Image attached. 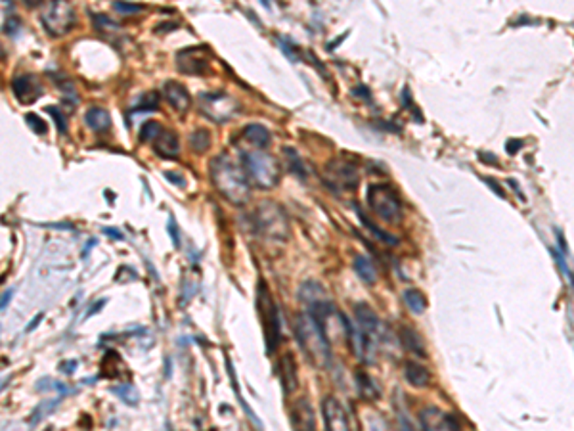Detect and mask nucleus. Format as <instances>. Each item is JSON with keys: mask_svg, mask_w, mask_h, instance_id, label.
Returning <instances> with one entry per match:
<instances>
[{"mask_svg": "<svg viewBox=\"0 0 574 431\" xmlns=\"http://www.w3.org/2000/svg\"><path fill=\"white\" fill-rule=\"evenodd\" d=\"M153 150L155 154L159 157H165V159H176L178 154H180V140H178V134L170 129H161V132L157 134V139L153 140Z\"/></svg>", "mask_w": 574, "mask_h": 431, "instance_id": "16", "label": "nucleus"}, {"mask_svg": "<svg viewBox=\"0 0 574 431\" xmlns=\"http://www.w3.org/2000/svg\"><path fill=\"white\" fill-rule=\"evenodd\" d=\"M291 422L295 431H316V422H314V412L310 405L305 399L297 400L291 408Z\"/></svg>", "mask_w": 574, "mask_h": 431, "instance_id": "17", "label": "nucleus"}, {"mask_svg": "<svg viewBox=\"0 0 574 431\" xmlns=\"http://www.w3.org/2000/svg\"><path fill=\"white\" fill-rule=\"evenodd\" d=\"M519 148H520V142H515V144L509 142V144H507V152H517Z\"/></svg>", "mask_w": 574, "mask_h": 431, "instance_id": "42", "label": "nucleus"}, {"mask_svg": "<svg viewBox=\"0 0 574 431\" xmlns=\"http://www.w3.org/2000/svg\"><path fill=\"white\" fill-rule=\"evenodd\" d=\"M102 232H104L106 236H109V238L122 240V234H121V230H119V228H109V226H107V228H102Z\"/></svg>", "mask_w": 574, "mask_h": 431, "instance_id": "37", "label": "nucleus"}, {"mask_svg": "<svg viewBox=\"0 0 574 431\" xmlns=\"http://www.w3.org/2000/svg\"><path fill=\"white\" fill-rule=\"evenodd\" d=\"M402 299H404L406 307L410 308L413 315H423L425 308H427V299L420 290H406L402 293Z\"/></svg>", "mask_w": 574, "mask_h": 431, "instance_id": "23", "label": "nucleus"}, {"mask_svg": "<svg viewBox=\"0 0 574 431\" xmlns=\"http://www.w3.org/2000/svg\"><path fill=\"white\" fill-rule=\"evenodd\" d=\"M283 154H287V162H289V169L297 175V177L305 178V165L301 162V157L297 155V152L293 148H283Z\"/></svg>", "mask_w": 574, "mask_h": 431, "instance_id": "28", "label": "nucleus"}, {"mask_svg": "<svg viewBox=\"0 0 574 431\" xmlns=\"http://www.w3.org/2000/svg\"><path fill=\"white\" fill-rule=\"evenodd\" d=\"M321 414L326 431H351V422L344 407L335 397H326L321 402Z\"/></svg>", "mask_w": 574, "mask_h": 431, "instance_id": "11", "label": "nucleus"}, {"mask_svg": "<svg viewBox=\"0 0 574 431\" xmlns=\"http://www.w3.org/2000/svg\"><path fill=\"white\" fill-rule=\"evenodd\" d=\"M257 308H259L262 328H264L266 351L274 353L278 345H280V339H282V322H280L278 307H276L274 299L270 295V290H268L264 282H260L259 290H257Z\"/></svg>", "mask_w": 574, "mask_h": 431, "instance_id": "4", "label": "nucleus"}, {"mask_svg": "<svg viewBox=\"0 0 574 431\" xmlns=\"http://www.w3.org/2000/svg\"><path fill=\"white\" fill-rule=\"evenodd\" d=\"M484 180H486V182H488V185H492V188H494V190H496V192L500 194V196H502V198H504V190H502V188H500V185H496V180H492V178H484Z\"/></svg>", "mask_w": 574, "mask_h": 431, "instance_id": "41", "label": "nucleus"}, {"mask_svg": "<svg viewBox=\"0 0 574 431\" xmlns=\"http://www.w3.org/2000/svg\"><path fill=\"white\" fill-rule=\"evenodd\" d=\"M157 104H159V96L155 93H148L140 98L134 111H155V109H157Z\"/></svg>", "mask_w": 574, "mask_h": 431, "instance_id": "30", "label": "nucleus"}, {"mask_svg": "<svg viewBox=\"0 0 574 431\" xmlns=\"http://www.w3.org/2000/svg\"><path fill=\"white\" fill-rule=\"evenodd\" d=\"M358 215H360V221H362V223L366 224L367 228L372 230V234H374V236H377V238L383 240V242H387V244H398V240L394 238L392 234H387V232L381 230L379 226H375V224L372 223V221H369V219H367V217L364 215V213H362L360 209H358Z\"/></svg>", "mask_w": 574, "mask_h": 431, "instance_id": "27", "label": "nucleus"}, {"mask_svg": "<svg viewBox=\"0 0 574 431\" xmlns=\"http://www.w3.org/2000/svg\"><path fill=\"white\" fill-rule=\"evenodd\" d=\"M404 377L408 384L412 385V387H417V389H421V387H427V385L431 384V372H429L423 364H420V362H413V361L406 362Z\"/></svg>", "mask_w": 574, "mask_h": 431, "instance_id": "19", "label": "nucleus"}, {"mask_svg": "<svg viewBox=\"0 0 574 431\" xmlns=\"http://www.w3.org/2000/svg\"><path fill=\"white\" fill-rule=\"evenodd\" d=\"M354 270H356L360 280L366 282V284H374L375 280H377V270H375L374 262L369 261L367 257H364V255H358L354 259Z\"/></svg>", "mask_w": 574, "mask_h": 431, "instance_id": "22", "label": "nucleus"}, {"mask_svg": "<svg viewBox=\"0 0 574 431\" xmlns=\"http://www.w3.org/2000/svg\"><path fill=\"white\" fill-rule=\"evenodd\" d=\"M326 173L329 177L331 188H341V190H354L360 182V175L356 165L344 159H333L328 163Z\"/></svg>", "mask_w": 574, "mask_h": 431, "instance_id": "9", "label": "nucleus"}, {"mask_svg": "<svg viewBox=\"0 0 574 431\" xmlns=\"http://www.w3.org/2000/svg\"><path fill=\"white\" fill-rule=\"evenodd\" d=\"M12 295H14V290H6V292H4V295H2V303H0L2 311H6L8 303H10V299H12Z\"/></svg>", "mask_w": 574, "mask_h": 431, "instance_id": "39", "label": "nucleus"}, {"mask_svg": "<svg viewBox=\"0 0 574 431\" xmlns=\"http://www.w3.org/2000/svg\"><path fill=\"white\" fill-rule=\"evenodd\" d=\"M12 93L19 104L29 106L42 96V86L38 83V79L33 75H17L12 81Z\"/></svg>", "mask_w": 574, "mask_h": 431, "instance_id": "13", "label": "nucleus"}, {"mask_svg": "<svg viewBox=\"0 0 574 431\" xmlns=\"http://www.w3.org/2000/svg\"><path fill=\"white\" fill-rule=\"evenodd\" d=\"M241 134H244V139L247 140L249 144H253L255 148H259V150L270 146V142H272V134H270V131H268L264 125L260 123L245 125Z\"/></svg>", "mask_w": 574, "mask_h": 431, "instance_id": "20", "label": "nucleus"}, {"mask_svg": "<svg viewBox=\"0 0 574 431\" xmlns=\"http://www.w3.org/2000/svg\"><path fill=\"white\" fill-rule=\"evenodd\" d=\"M113 8L117 12H127V14H136V12H142V6L140 4H125V2H115Z\"/></svg>", "mask_w": 574, "mask_h": 431, "instance_id": "33", "label": "nucleus"}, {"mask_svg": "<svg viewBox=\"0 0 574 431\" xmlns=\"http://www.w3.org/2000/svg\"><path fill=\"white\" fill-rule=\"evenodd\" d=\"M84 123L94 132H106L111 127L109 111L104 108H90L84 113Z\"/></svg>", "mask_w": 574, "mask_h": 431, "instance_id": "21", "label": "nucleus"}, {"mask_svg": "<svg viewBox=\"0 0 574 431\" xmlns=\"http://www.w3.org/2000/svg\"><path fill=\"white\" fill-rule=\"evenodd\" d=\"M40 22L50 35H65L75 25V8L67 2H48L42 6Z\"/></svg>", "mask_w": 574, "mask_h": 431, "instance_id": "7", "label": "nucleus"}, {"mask_svg": "<svg viewBox=\"0 0 574 431\" xmlns=\"http://www.w3.org/2000/svg\"><path fill=\"white\" fill-rule=\"evenodd\" d=\"M46 111L50 113V116L56 119V123H58V129H60V132H65V117L61 116L60 109L58 108H46Z\"/></svg>", "mask_w": 574, "mask_h": 431, "instance_id": "34", "label": "nucleus"}, {"mask_svg": "<svg viewBox=\"0 0 574 431\" xmlns=\"http://www.w3.org/2000/svg\"><path fill=\"white\" fill-rule=\"evenodd\" d=\"M161 127L159 123H155V121H145L144 125H142V129H140V140L142 142H153V140L157 139V134L161 132Z\"/></svg>", "mask_w": 574, "mask_h": 431, "instance_id": "29", "label": "nucleus"}, {"mask_svg": "<svg viewBox=\"0 0 574 431\" xmlns=\"http://www.w3.org/2000/svg\"><path fill=\"white\" fill-rule=\"evenodd\" d=\"M40 318H42V315L35 316V320H33V322H31V326H29V328H27V331H31V330H33V328H35V326H37V322H40Z\"/></svg>", "mask_w": 574, "mask_h": 431, "instance_id": "43", "label": "nucleus"}, {"mask_svg": "<svg viewBox=\"0 0 574 431\" xmlns=\"http://www.w3.org/2000/svg\"><path fill=\"white\" fill-rule=\"evenodd\" d=\"M168 230H170V238H173V244L175 247H180V238H178V228L175 226V219L170 217L168 219Z\"/></svg>", "mask_w": 574, "mask_h": 431, "instance_id": "36", "label": "nucleus"}, {"mask_svg": "<svg viewBox=\"0 0 574 431\" xmlns=\"http://www.w3.org/2000/svg\"><path fill=\"white\" fill-rule=\"evenodd\" d=\"M420 422L423 431H461V425L454 416L435 407L423 408L420 412Z\"/></svg>", "mask_w": 574, "mask_h": 431, "instance_id": "12", "label": "nucleus"}, {"mask_svg": "<svg viewBox=\"0 0 574 431\" xmlns=\"http://www.w3.org/2000/svg\"><path fill=\"white\" fill-rule=\"evenodd\" d=\"M75 366H77V362H75V361L63 362V364H60L61 372H65V374H73V372H75Z\"/></svg>", "mask_w": 574, "mask_h": 431, "instance_id": "38", "label": "nucleus"}, {"mask_svg": "<svg viewBox=\"0 0 574 431\" xmlns=\"http://www.w3.org/2000/svg\"><path fill=\"white\" fill-rule=\"evenodd\" d=\"M255 223L259 232L270 240H283L289 238V223L287 217L283 213V209L274 203V201H262L257 211H255Z\"/></svg>", "mask_w": 574, "mask_h": 431, "instance_id": "6", "label": "nucleus"}, {"mask_svg": "<svg viewBox=\"0 0 574 431\" xmlns=\"http://www.w3.org/2000/svg\"><path fill=\"white\" fill-rule=\"evenodd\" d=\"M295 338L306 354V359L318 368H328L331 364V345L326 334L310 313L295 316Z\"/></svg>", "mask_w": 574, "mask_h": 431, "instance_id": "2", "label": "nucleus"}, {"mask_svg": "<svg viewBox=\"0 0 574 431\" xmlns=\"http://www.w3.org/2000/svg\"><path fill=\"white\" fill-rule=\"evenodd\" d=\"M367 205L375 215L387 221V223H398L402 217V201L397 190L390 185H372L367 188Z\"/></svg>", "mask_w": 574, "mask_h": 431, "instance_id": "5", "label": "nucleus"}, {"mask_svg": "<svg viewBox=\"0 0 574 431\" xmlns=\"http://www.w3.org/2000/svg\"><path fill=\"white\" fill-rule=\"evenodd\" d=\"M165 177L168 178V180H173V182H178V185L180 186H184L186 185V180H184V177H180V175H170V173H165Z\"/></svg>", "mask_w": 574, "mask_h": 431, "instance_id": "40", "label": "nucleus"}, {"mask_svg": "<svg viewBox=\"0 0 574 431\" xmlns=\"http://www.w3.org/2000/svg\"><path fill=\"white\" fill-rule=\"evenodd\" d=\"M241 167L249 182L260 190H270L280 182L282 177V165L274 155L266 154L262 150H251L241 154Z\"/></svg>", "mask_w": 574, "mask_h": 431, "instance_id": "3", "label": "nucleus"}, {"mask_svg": "<svg viewBox=\"0 0 574 431\" xmlns=\"http://www.w3.org/2000/svg\"><path fill=\"white\" fill-rule=\"evenodd\" d=\"M190 146H191V150H193V152H198V154L207 152L209 146H211V132L207 131V129H198L196 132H191Z\"/></svg>", "mask_w": 574, "mask_h": 431, "instance_id": "26", "label": "nucleus"}, {"mask_svg": "<svg viewBox=\"0 0 574 431\" xmlns=\"http://www.w3.org/2000/svg\"><path fill=\"white\" fill-rule=\"evenodd\" d=\"M356 379H358V389H360V393H362V397H364V399L372 400V399H377V397L381 395L377 384H375L374 379L367 376V374L358 372V374H356Z\"/></svg>", "mask_w": 574, "mask_h": 431, "instance_id": "24", "label": "nucleus"}, {"mask_svg": "<svg viewBox=\"0 0 574 431\" xmlns=\"http://www.w3.org/2000/svg\"><path fill=\"white\" fill-rule=\"evenodd\" d=\"M163 96L165 100L170 104V108L175 111H180V113H186L191 106V96L188 93V88L176 81H167L163 85Z\"/></svg>", "mask_w": 574, "mask_h": 431, "instance_id": "15", "label": "nucleus"}, {"mask_svg": "<svg viewBox=\"0 0 574 431\" xmlns=\"http://www.w3.org/2000/svg\"><path fill=\"white\" fill-rule=\"evenodd\" d=\"M354 316H356V326H358L360 330L366 331L367 336L379 345L383 338V324L381 320L377 318V315H375L374 311L362 303V305H356V307H354Z\"/></svg>", "mask_w": 574, "mask_h": 431, "instance_id": "14", "label": "nucleus"}, {"mask_svg": "<svg viewBox=\"0 0 574 431\" xmlns=\"http://www.w3.org/2000/svg\"><path fill=\"white\" fill-rule=\"evenodd\" d=\"M398 423H400V431H417L404 412H398Z\"/></svg>", "mask_w": 574, "mask_h": 431, "instance_id": "35", "label": "nucleus"}, {"mask_svg": "<svg viewBox=\"0 0 574 431\" xmlns=\"http://www.w3.org/2000/svg\"><path fill=\"white\" fill-rule=\"evenodd\" d=\"M209 47H188L176 54V68L188 75H201L209 68Z\"/></svg>", "mask_w": 574, "mask_h": 431, "instance_id": "10", "label": "nucleus"}, {"mask_svg": "<svg viewBox=\"0 0 574 431\" xmlns=\"http://www.w3.org/2000/svg\"><path fill=\"white\" fill-rule=\"evenodd\" d=\"M111 391L115 393V395H119L127 405H136L138 402V393L136 389L132 387V385H122V387H113Z\"/></svg>", "mask_w": 574, "mask_h": 431, "instance_id": "31", "label": "nucleus"}, {"mask_svg": "<svg viewBox=\"0 0 574 431\" xmlns=\"http://www.w3.org/2000/svg\"><path fill=\"white\" fill-rule=\"evenodd\" d=\"M237 102L228 93H201L199 94V109L205 117L214 123H224L230 117L236 116Z\"/></svg>", "mask_w": 574, "mask_h": 431, "instance_id": "8", "label": "nucleus"}, {"mask_svg": "<svg viewBox=\"0 0 574 431\" xmlns=\"http://www.w3.org/2000/svg\"><path fill=\"white\" fill-rule=\"evenodd\" d=\"M25 121L29 123L31 129L37 132V134H46V131H48V127H46L45 121L38 119V116H35V113H27V116H25Z\"/></svg>", "mask_w": 574, "mask_h": 431, "instance_id": "32", "label": "nucleus"}, {"mask_svg": "<svg viewBox=\"0 0 574 431\" xmlns=\"http://www.w3.org/2000/svg\"><path fill=\"white\" fill-rule=\"evenodd\" d=\"M400 336H402V341H404L406 349H410L417 356H427L425 354V349H423V343H421V338L417 336V331H413L412 328H402L400 330Z\"/></svg>", "mask_w": 574, "mask_h": 431, "instance_id": "25", "label": "nucleus"}, {"mask_svg": "<svg viewBox=\"0 0 574 431\" xmlns=\"http://www.w3.org/2000/svg\"><path fill=\"white\" fill-rule=\"evenodd\" d=\"M280 368H282L283 393H285V395H291V393L297 389V385H298L297 364H295V359H293V354H291V353L283 354L282 362H280Z\"/></svg>", "mask_w": 574, "mask_h": 431, "instance_id": "18", "label": "nucleus"}, {"mask_svg": "<svg viewBox=\"0 0 574 431\" xmlns=\"http://www.w3.org/2000/svg\"><path fill=\"white\" fill-rule=\"evenodd\" d=\"M209 175L218 194L232 203L241 205L251 198V182L245 175L244 167L232 162L228 154H221L211 159Z\"/></svg>", "mask_w": 574, "mask_h": 431, "instance_id": "1", "label": "nucleus"}]
</instances>
